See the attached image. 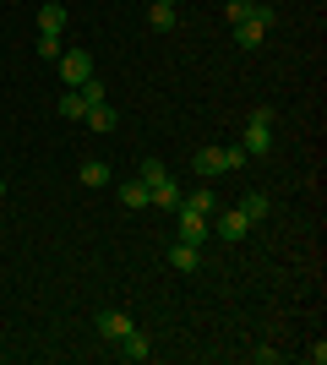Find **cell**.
<instances>
[{
    "label": "cell",
    "mask_w": 327,
    "mask_h": 365,
    "mask_svg": "<svg viewBox=\"0 0 327 365\" xmlns=\"http://www.w3.org/2000/svg\"><path fill=\"white\" fill-rule=\"evenodd\" d=\"M267 33H273V6H262V0H256L246 22H234V44H240V49H262Z\"/></svg>",
    "instance_id": "6da1fadb"
},
{
    "label": "cell",
    "mask_w": 327,
    "mask_h": 365,
    "mask_svg": "<svg viewBox=\"0 0 327 365\" xmlns=\"http://www.w3.org/2000/svg\"><path fill=\"white\" fill-rule=\"evenodd\" d=\"M240 148L251 153V158H262L267 148H273V109H251V120H246V142Z\"/></svg>",
    "instance_id": "7a4b0ae2"
},
{
    "label": "cell",
    "mask_w": 327,
    "mask_h": 365,
    "mask_svg": "<svg viewBox=\"0 0 327 365\" xmlns=\"http://www.w3.org/2000/svg\"><path fill=\"white\" fill-rule=\"evenodd\" d=\"M207 229H213L224 245H240V240L251 235V224H246V213H240V207H218V213L207 218Z\"/></svg>",
    "instance_id": "3957f363"
},
{
    "label": "cell",
    "mask_w": 327,
    "mask_h": 365,
    "mask_svg": "<svg viewBox=\"0 0 327 365\" xmlns=\"http://www.w3.org/2000/svg\"><path fill=\"white\" fill-rule=\"evenodd\" d=\"M55 71H61V82H66V88H82V82L93 76V55H88V49H61Z\"/></svg>",
    "instance_id": "277c9868"
},
{
    "label": "cell",
    "mask_w": 327,
    "mask_h": 365,
    "mask_svg": "<svg viewBox=\"0 0 327 365\" xmlns=\"http://www.w3.org/2000/svg\"><path fill=\"white\" fill-rule=\"evenodd\" d=\"M175 224H180V240H186V245H202L207 235H213V229H207V218H202V213H191L186 202L175 207Z\"/></svg>",
    "instance_id": "5b68a950"
},
{
    "label": "cell",
    "mask_w": 327,
    "mask_h": 365,
    "mask_svg": "<svg viewBox=\"0 0 327 365\" xmlns=\"http://www.w3.org/2000/svg\"><path fill=\"white\" fill-rule=\"evenodd\" d=\"M131 327H137V322H131V311H98V338H104V344H120Z\"/></svg>",
    "instance_id": "8992f818"
},
{
    "label": "cell",
    "mask_w": 327,
    "mask_h": 365,
    "mask_svg": "<svg viewBox=\"0 0 327 365\" xmlns=\"http://www.w3.org/2000/svg\"><path fill=\"white\" fill-rule=\"evenodd\" d=\"M191 169H197V175H202V180L213 185L218 175H229V158H224V148H202L197 158H191Z\"/></svg>",
    "instance_id": "52a82bcc"
},
{
    "label": "cell",
    "mask_w": 327,
    "mask_h": 365,
    "mask_svg": "<svg viewBox=\"0 0 327 365\" xmlns=\"http://www.w3.org/2000/svg\"><path fill=\"white\" fill-rule=\"evenodd\" d=\"M170 267H175V273H197V267H202V245L175 240V245H170Z\"/></svg>",
    "instance_id": "ba28073f"
},
{
    "label": "cell",
    "mask_w": 327,
    "mask_h": 365,
    "mask_svg": "<svg viewBox=\"0 0 327 365\" xmlns=\"http://www.w3.org/2000/svg\"><path fill=\"white\" fill-rule=\"evenodd\" d=\"M240 213H246V224H262V218L273 213V197H267V191H246V197H240Z\"/></svg>",
    "instance_id": "9c48e42d"
},
{
    "label": "cell",
    "mask_w": 327,
    "mask_h": 365,
    "mask_svg": "<svg viewBox=\"0 0 327 365\" xmlns=\"http://www.w3.org/2000/svg\"><path fill=\"white\" fill-rule=\"evenodd\" d=\"M38 33H66V6L61 0H44V6H38Z\"/></svg>",
    "instance_id": "30bf717a"
},
{
    "label": "cell",
    "mask_w": 327,
    "mask_h": 365,
    "mask_svg": "<svg viewBox=\"0 0 327 365\" xmlns=\"http://www.w3.org/2000/svg\"><path fill=\"white\" fill-rule=\"evenodd\" d=\"M77 180L88 185V191H104V185H109V164H104V158H88V164L77 169Z\"/></svg>",
    "instance_id": "8fae6325"
},
{
    "label": "cell",
    "mask_w": 327,
    "mask_h": 365,
    "mask_svg": "<svg viewBox=\"0 0 327 365\" xmlns=\"http://www.w3.org/2000/svg\"><path fill=\"white\" fill-rule=\"evenodd\" d=\"M115 349H120V360H147V354H153V344H147V338H142L137 327H131V333H125L120 344H115Z\"/></svg>",
    "instance_id": "7c38bea8"
},
{
    "label": "cell",
    "mask_w": 327,
    "mask_h": 365,
    "mask_svg": "<svg viewBox=\"0 0 327 365\" xmlns=\"http://www.w3.org/2000/svg\"><path fill=\"white\" fill-rule=\"evenodd\" d=\"M186 207H191V213H202V218H213L218 213V191H213V185H197V191L186 197Z\"/></svg>",
    "instance_id": "4fadbf2b"
},
{
    "label": "cell",
    "mask_w": 327,
    "mask_h": 365,
    "mask_svg": "<svg viewBox=\"0 0 327 365\" xmlns=\"http://www.w3.org/2000/svg\"><path fill=\"white\" fill-rule=\"evenodd\" d=\"M180 202H186V197H180V185H175V175H170V180H158V185H153V207H164V213H175Z\"/></svg>",
    "instance_id": "5bb4252c"
},
{
    "label": "cell",
    "mask_w": 327,
    "mask_h": 365,
    "mask_svg": "<svg viewBox=\"0 0 327 365\" xmlns=\"http://www.w3.org/2000/svg\"><path fill=\"white\" fill-rule=\"evenodd\" d=\"M175 22H180V11H175V6H164V0H153V11H147V28H153V33H175Z\"/></svg>",
    "instance_id": "9a60e30c"
},
{
    "label": "cell",
    "mask_w": 327,
    "mask_h": 365,
    "mask_svg": "<svg viewBox=\"0 0 327 365\" xmlns=\"http://www.w3.org/2000/svg\"><path fill=\"white\" fill-rule=\"evenodd\" d=\"M120 202H125V207H153V185L125 180V185H120Z\"/></svg>",
    "instance_id": "2e32d148"
},
{
    "label": "cell",
    "mask_w": 327,
    "mask_h": 365,
    "mask_svg": "<svg viewBox=\"0 0 327 365\" xmlns=\"http://www.w3.org/2000/svg\"><path fill=\"white\" fill-rule=\"evenodd\" d=\"M82 125H88V131H115V109H109V104H88Z\"/></svg>",
    "instance_id": "e0dca14e"
},
{
    "label": "cell",
    "mask_w": 327,
    "mask_h": 365,
    "mask_svg": "<svg viewBox=\"0 0 327 365\" xmlns=\"http://www.w3.org/2000/svg\"><path fill=\"white\" fill-rule=\"evenodd\" d=\"M82 115H88V98L77 88H66L61 93V120H82Z\"/></svg>",
    "instance_id": "ac0fdd59"
},
{
    "label": "cell",
    "mask_w": 327,
    "mask_h": 365,
    "mask_svg": "<svg viewBox=\"0 0 327 365\" xmlns=\"http://www.w3.org/2000/svg\"><path fill=\"white\" fill-rule=\"evenodd\" d=\"M33 49H38V61L55 66V61H61V33H38V44H33Z\"/></svg>",
    "instance_id": "d6986e66"
},
{
    "label": "cell",
    "mask_w": 327,
    "mask_h": 365,
    "mask_svg": "<svg viewBox=\"0 0 327 365\" xmlns=\"http://www.w3.org/2000/svg\"><path fill=\"white\" fill-rule=\"evenodd\" d=\"M158 180H170V169L158 164V158H142V185H158Z\"/></svg>",
    "instance_id": "ffe728a7"
},
{
    "label": "cell",
    "mask_w": 327,
    "mask_h": 365,
    "mask_svg": "<svg viewBox=\"0 0 327 365\" xmlns=\"http://www.w3.org/2000/svg\"><path fill=\"white\" fill-rule=\"evenodd\" d=\"M82 98H88V104H104V82H98V76H88V82H82Z\"/></svg>",
    "instance_id": "44dd1931"
},
{
    "label": "cell",
    "mask_w": 327,
    "mask_h": 365,
    "mask_svg": "<svg viewBox=\"0 0 327 365\" xmlns=\"http://www.w3.org/2000/svg\"><path fill=\"white\" fill-rule=\"evenodd\" d=\"M251 6H256V0H229V6H224V11H229V28H234V22H246Z\"/></svg>",
    "instance_id": "7402d4cb"
},
{
    "label": "cell",
    "mask_w": 327,
    "mask_h": 365,
    "mask_svg": "<svg viewBox=\"0 0 327 365\" xmlns=\"http://www.w3.org/2000/svg\"><path fill=\"white\" fill-rule=\"evenodd\" d=\"M224 158H229V169H240V164H246V158H251V153L240 148V142H229V148H224Z\"/></svg>",
    "instance_id": "603a6c76"
},
{
    "label": "cell",
    "mask_w": 327,
    "mask_h": 365,
    "mask_svg": "<svg viewBox=\"0 0 327 365\" xmlns=\"http://www.w3.org/2000/svg\"><path fill=\"white\" fill-rule=\"evenodd\" d=\"M306 360H311V365H327V344H322V338H316L311 349H306Z\"/></svg>",
    "instance_id": "cb8c5ba5"
},
{
    "label": "cell",
    "mask_w": 327,
    "mask_h": 365,
    "mask_svg": "<svg viewBox=\"0 0 327 365\" xmlns=\"http://www.w3.org/2000/svg\"><path fill=\"white\" fill-rule=\"evenodd\" d=\"M0 202H6V180H0Z\"/></svg>",
    "instance_id": "d4e9b609"
}]
</instances>
